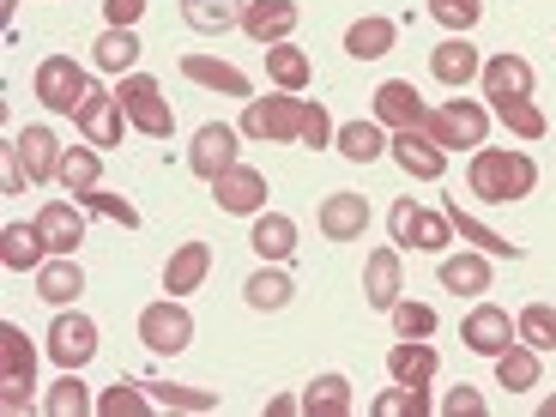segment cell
<instances>
[{
	"mask_svg": "<svg viewBox=\"0 0 556 417\" xmlns=\"http://www.w3.org/2000/svg\"><path fill=\"white\" fill-rule=\"evenodd\" d=\"M430 73L447 85V91H459V85H472L478 73H484V55H478L466 37H442V42L430 49Z\"/></svg>",
	"mask_w": 556,
	"mask_h": 417,
	"instance_id": "ffe728a7",
	"label": "cell"
},
{
	"mask_svg": "<svg viewBox=\"0 0 556 417\" xmlns=\"http://www.w3.org/2000/svg\"><path fill=\"white\" fill-rule=\"evenodd\" d=\"M61 146L49 127H25V134H13V157H18V169H25L30 181H55V169H61Z\"/></svg>",
	"mask_w": 556,
	"mask_h": 417,
	"instance_id": "d6986e66",
	"label": "cell"
},
{
	"mask_svg": "<svg viewBox=\"0 0 556 417\" xmlns=\"http://www.w3.org/2000/svg\"><path fill=\"white\" fill-rule=\"evenodd\" d=\"M42 412H49V417H85V412H91V393H85L79 369H61V381L42 393Z\"/></svg>",
	"mask_w": 556,
	"mask_h": 417,
	"instance_id": "b9f144b4",
	"label": "cell"
},
{
	"mask_svg": "<svg viewBox=\"0 0 556 417\" xmlns=\"http://www.w3.org/2000/svg\"><path fill=\"white\" fill-rule=\"evenodd\" d=\"M181 73H188L194 85H206V91H224V98H242V103L254 98L249 73H242V67H230V61H212V55H181Z\"/></svg>",
	"mask_w": 556,
	"mask_h": 417,
	"instance_id": "484cf974",
	"label": "cell"
},
{
	"mask_svg": "<svg viewBox=\"0 0 556 417\" xmlns=\"http://www.w3.org/2000/svg\"><path fill=\"white\" fill-rule=\"evenodd\" d=\"M515 327H520V339H527L532 351H556V308L551 303H527L515 315Z\"/></svg>",
	"mask_w": 556,
	"mask_h": 417,
	"instance_id": "ee69618b",
	"label": "cell"
},
{
	"mask_svg": "<svg viewBox=\"0 0 556 417\" xmlns=\"http://www.w3.org/2000/svg\"><path fill=\"white\" fill-rule=\"evenodd\" d=\"M242 13H249V0H181V18H188V30H200V37L242 30Z\"/></svg>",
	"mask_w": 556,
	"mask_h": 417,
	"instance_id": "f1b7e54d",
	"label": "cell"
},
{
	"mask_svg": "<svg viewBox=\"0 0 556 417\" xmlns=\"http://www.w3.org/2000/svg\"><path fill=\"white\" fill-rule=\"evenodd\" d=\"M393 42H400V25L381 18V13H369V18H357V25L345 30V55L351 61H381Z\"/></svg>",
	"mask_w": 556,
	"mask_h": 417,
	"instance_id": "4dcf8cb0",
	"label": "cell"
},
{
	"mask_svg": "<svg viewBox=\"0 0 556 417\" xmlns=\"http://www.w3.org/2000/svg\"><path fill=\"white\" fill-rule=\"evenodd\" d=\"M49 357L61 369H85V363L98 357V320L79 315V308H61L55 327H49Z\"/></svg>",
	"mask_w": 556,
	"mask_h": 417,
	"instance_id": "9c48e42d",
	"label": "cell"
},
{
	"mask_svg": "<svg viewBox=\"0 0 556 417\" xmlns=\"http://www.w3.org/2000/svg\"><path fill=\"white\" fill-rule=\"evenodd\" d=\"M459 339H466V351H472V357H490V363H496L502 351H508V345L520 339V327L508 320V308H496V303H478L472 315L459 320Z\"/></svg>",
	"mask_w": 556,
	"mask_h": 417,
	"instance_id": "30bf717a",
	"label": "cell"
},
{
	"mask_svg": "<svg viewBox=\"0 0 556 417\" xmlns=\"http://www.w3.org/2000/svg\"><path fill=\"white\" fill-rule=\"evenodd\" d=\"M55 181L67 188L73 200H85L91 188H103V152H98V146H67V152H61Z\"/></svg>",
	"mask_w": 556,
	"mask_h": 417,
	"instance_id": "f546056e",
	"label": "cell"
},
{
	"mask_svg": "<svg viewBox=\"0 0 556 417\" xmlns=\"http://www.w3.org/2000/svg\"><path fill=\"white\" fill-rule=\"evenodd\" d=\"M30 388H37V381H7V393H0V405H7V412H25Z\"/></svg>",
	"mask_w": 556,
	"mask_h": 417,
	"instance_id": "f5cc1de1",
	"label": "cell"
},
{
	"mask_svg": "<svg viewBox=\"0 0 556 417\" xmlns=\"http://www.w3.org/2000/svg\"><path fill=\"white\" fill-rule=\"evenodd\" d=\"M91 61H98L103 73H134V61H139V37H134V30H122V25H110L98 42H91Z\"/></svg>",
	"mask_w": 556,
	"mask_h": 417,
	"instance_id": "f35d334b",
	"label": "cell"
},
{
	"mask_svg": "<svg viewBox=\"0 0 556 417\" xmlns=\"http://www.w3.org/2000/svg\"><path fill=\"white\" fill-rule=\"evenodd\" d=\"M73 122H79L85 146H98V152L122 146V134L134 127V122H127V110H122V98H115V91H98V85H91V98H85V110L73 115Z\"/></svg>",
	"mask_w": 556,
	"mask_h": 417,
	"instance_id": "8fae6325",
	"label": "cell"
},
{
	"mask_svg": "<svg viewBox=\"0 0 556 417\" xmlns=\"http://www.w3.org/2000/svg\"><path fill=\"white\" fill-rule=\"evenodd\" d=\"M333 146L351 157V164H376V157L388 152V134H381V122H345L333 134Z\"/></svg>",
	"mask_w": 556,
	"mask_h": 417,
	"instance_id": "74e56055",
	"label": "cell"
},
{
	"mask_svg": "<svg viewBox=\"0 0 556 417\" xmlns=\"http://www.w3.org/2000/svg\"><path fill=\"white\" fill-rule=\"evenodd\" d=\"M79 291H85L79 254H49V261L37 266V296L49 308H73V303H79Z\"/></svg>",
	"mask_w": 556,
	"mask_h": 417,
	"instance_id": "e0dca14e",
	"label": "cell"
},
{
	"mask_svg": "<svg viewBox=\"0 0 556 417\" xmlns=\"http://www.w3.org/2000/svg\"><path fill=\"white\" fill-rule=\"evenodd\" d=\"M430 13L447 25V37H466L484 18V0H430Z\"/></svg>",
	"mask_w": 556,
	"mask_h": 417,
	"instance_id": "7dc6e473",
	"label": "cell"
},
{
	"mask_svg": "<svg viewBox=\"0 0 556 417\" xmlns=\"http://www.w3.org/2000/svg\"><path fill=\"white\" fill-rule=\"evenodd\" d=\"M447 224H454L459 237L472 242L478 254H490V261H502V254H508V261H520V242H508V237H496V230H490V224H478L472 212H459V200L454 206H447Z\"/></svg>",
	"mask_w": 556,
	"mask_h": 417,
	"instance_id": "d590c367",
	"label": "cell"
},
{
	"mask_svg": "<svg viewBox=\"0 0 556 417\" xmlns=\"http://www.w3.org/2000/svg\"><path fill=\"white\" fill-rule=\"evenodd\" d=\"M351 412V381L345 376H315L303 388V417H345Z\"/></svg>",
	"mask_w": 556,
	"mask_h": 417,
	"instance_id": "8d00e7d4",
	"label": "cell"
},
{
	"mask_svg": "<svg viewBox=\"0 0 556 417\" xmlns=\"http://www.w3.org/2000/svg\"><path fill=\"white\" fill-rule=\"evenodd\" d=\"M30 91H37V103L49 115H79L85 98H91V79H85V67L73 55H49V61H37Z\"/></svg>",
	"mask_w": 556,
	"mask_h": 417,
	"instance_id": "5b68a950",
	"label": "cell"
},
{
	"mask_svg": "<svg viewBox=\"0 0 556 417\" xmlns=\"http://www.w3.org/2000/svg\"><path fill=\"white\" fill-rule=\"evenodd\" d=\"M496 388H508V393L539 388V351H532L527 339H515V345L496 357Z\"/></svg>",
	"mask_w": 556,
	"mask_h": 417,
	"instance_id": "e575fe53",
	"label": "cell"
},
{
	"mask_svg": "<svg viewBox=\"0 0 556 417\" xmlns=\"http://www.w3.org/2000/svg\"><path fill=\"white\" fill-rule=\"evenodd\" d=\"M146 393L157 400V412H218L212 388H181V381H146Z\"/></svg>",
	"mask_w": 556,
	"mask_h": 417,
	"instance_id": "ab89813d",
	"label": "cell"
},
{
	"mask_svg": "<svg viewBox=\"0 0 556 417\" xmlns=\"http://www.w3.org/2000/svg\"><path fill=\"white\" fill-rule=\"evenodd\" d=\"M435 369H442V357H435L430 339H400V345L388 351V376L400 381V388H430Z\"/></svg>",
	"mask_w": 556,
	"mask_h": 417,
	"instance_id": "44dd1931",
	"label": "cell"
},
{
	"mask_svg": "<svg viewBox=\"0 0 556 417\" xmlns=\"http://www.w3.org/2000/svg\"><path fill=\"white\" fill-rule=\"evenodd\" d=\"M388 157L405 169V176H417V181H442L447 176V152L424 134V127H400V134L388 139Z\"/></svg>",
	"mask_w": 556,
	"mask_h": 417,
	"instance_id": "7c38bea8",
	"label": "cell"
},
{
	"mask_svg": "<svg viewBox=\"0 0 556 417\" xmlns=\"http://www.w3.org/2000/svg\"><path fill=\"white\" fill-rule=\"evenodd\" d=\"M466 188H472L484 206H515L539 188V164L515 146H478L472 164H466Z\"/></svg>",
	"mask_w": 556,
	"mask_h": 417,
	"instance_id": "6da1fadb",
	"label": "cell"
},
{
	"mask_svg": "<svg viewBox=\"0 0 556 417\" xmlns=\"http://www.w3.org/2000/svg\"><path fill=\"white\" fill-rule=\"evenodd\" d=\"M266 176L254 164H237L224 169L218 181H212V200H218V212H230V218H254V212H266Z\"/></svg>",
	"mask_w": 556,
	"mask_h": 417,
	"instance_id": "4fadbf2b",
	"label": "cell"
},
{
	"mask_svg": "<svg viewBox=\"0 0 556 417\" xmlns=\"http://www.w3.org/2000/svg\"><path fill=\"white\" fill-rule=\"evenodd\" d=\"M37 230L49 242V254H79L85 242V218H79V200H49L37 212Z\"/></svg>",
	"mask_w": 556,
	"mask_h": 417,
	"instance_id": "603a6c76",
	"label": "cell"
},
{
	"mask_svg": "<svg viewBox=\"0 0 556 417\" xmlns=\"http://www.w3.org/2000/svg\"><path fill=\"white\" fill-rule=\"evenodd\" d=\"M478 85H484V98L496 103V98H532V61L527 55H490L484 61V73H478Z\"/></svg>",
	"mask_w": 556,
	"mask_h": 417,
	"instance_id": "7402d4cb",
	"label": "cell"
},
{
	"mask_svg": "<svg viewBox=\"0 0 556 417\" xmlns=\"http://www.w3.org/2000/svg\"><path fill=\"white\" fill-rule=\"evenodd\" d=\"M303 103L296 91H278V98H249L242 110V139H261V146H296L303 134Z\"/></svg>",
	"mask_w": 556,
	"mask_h": 417,
	"instance_id": "3957f363",
	"label": "cell"
},
{
	"mask_svg": "<svg viewBox=\"0 0 556 417\" xmlns=\"http://www.w3.org/2000/svg\"><path fill=\"white\" fill-rule=\"evenodd\" d=\"M0 261H7V273H37V266L49 261V242H42L37 218H30V224H7V230H0Z\"/></svg>",
	"mask_w": 556,
	"mask_h": 417,
	"instance_id": "83f0119b",
	"label": "cell"
},
{
	"mask_svg": "<svg viewBox=\"0 0 556 417\" xmlns=\"http://www.w3.org/2000/svg\"><path fill=\"white\" fill-rule=\"evenodd\" d=\"M7 13H13V0H7Z\"/></svg>",
	"mask_w": 556,
	"mask_h": 417,
	"instance_id": "11a10c76",
	"label": "cell"
},
{
	"mask_svg": "<svg viewBox=\"0 0 556 417\" xmlns=\"http://www.w3.org/2000/svg\"><path fill=\"white\" fill-rule=\"evenodd\" d=\"M400 291H405L400 249H376L369 261H363V296H369V308H381V315H388V308L400 303Z\"/></svg>",
	"mask_w": 556,
	"mask_h": 417,
	"instance_id": "ac0fdd59",
	"label": "cell"
},
{
	"mask_svg": "<svg viewBox=\"0 0 556 417\" xmlns=\"http://www.w3.org/2000/svg\"><path fill=\"white\" fill-rule=\"evenodd\" d=\"M424 134H430L442 152H478V146H484V134H490V110L478 98H447L442 110H430Z\"/></svg>",
	"mask_w": 556,
	"mask_h": 417,
	"instance_id": "7a4b0ae2",
	"label": "cell"
},
{
	"mask_svg": "<svg viewBox=\"0 0 556 417\" xmlns=\"http://www.w3.org/2000/svg\"><path fill=\"white\" fill-rule=\"evenodd\" d=\"M139 339H146V351H157V357L188 351V339H194V315H188V303H181V296L146 303L139 308Z\"/></svg>",
	"mask_w": 556,
	"mask_h": 417,
	"instance_id": "52a82bcc",
	"label": "cell"
},
{
	"mask_svg": "<svg viewBox=\"0 0 556 417\" xmlns=\"http://www.w3.org/2000/svg\"><path fill=\"white\" fill-rule=\"evenodd\" d=\"M369 412H376V417H424V412H430V388H400V381H393L388 393H376Z\"/></svg>",
	"mask_w": 556,
	"mask_h": 417,
	"instance_id": "f6af8a7d",
	"label": "cell"
},
{
	"mask_svg": "<svg viewBox=\"0 0 556 417\" xmlns=\"http://www.w3.org/2000/svg\"><path fill=\"white\" fill-rule=\"evenodd\" d=\"M261 55H266V79H273L278 91H303L308 73H315V67H308V55L296 49V42H273V49H261Z\"/></svg>",
	"mask_w": 556,
	"mask_h": 417,
	"instance_id": "836d02e7",
	"label": "cell"
},
{
	"mask_svg": "<svg viewBox=\"0 0 556 417\" xmlns=\"http://www.w3.org/2000/svg\"><path fill=\"white\" fill-rule=\"evenodd\" d=\"M333 115H327V103H303V134H296V146H308V152H320V146H333Z\"/></svg>",
	"mask_w": 556,
	"mask_h": 417,
	"instance_id": "c3c4849f",
	"label": "cell"
},
{
	"mask_svg": "<svg viewBox=\"0 0 556 417\" xmlns=\"http://www.w3.org/2000/svg\"><path fill=\"white\" fill-rule=\"evenodd\" d=\"M490 115H496V122H508V134H520V139H544V110L532 98H496L490 103Z\"/></svg>",
	"mask_w": 556,
	"mask_h": 417,
	"instance_id": "60d3db41",
	"label": "cell"
},
{
	"mask_svg": "<svg viewBox=\"0 0 556 417\" xmlns=\"http://www.w3.org/2000/svg\"><path fill=\"white\" fill-rule=\"evenodd\" d=\"M79 206H91V212H103V218H115V224H122V230H139V212L127 206L122 194H103V188H91V194H85Z\"/></svg>",
	"mask_w": 556,
	"mask_h": 417,
	"instance_id": "681fc988",
	"label": "cell"
},
{
	"mask_svg": "<svg viewBox=\"0 0 556 417\" xmlns=\"http://www.w3.org/2000/svg\"><path fill=\"white\" fill-rule=\"evenodd\" d=\"M388 230H393V249H417V254H442L454 242L447 212H430V206H417V200H393Z\"/></svg>",
	"mask_w": 556,
	"mask_h": 417,
	"instance_id": "8992f818",
	"label": "cell"
},
{
	"mask_svg": "<svg viewBox=\"0 0 556 417\" xmlns=\"http://www.w3.org/2000/svg\"><path fill=\"white\" fill-rule=\"evenodd\" d=\"M249 249L261 254V261H291L296 254V218L291 212H254Z\"/></svg>",
	"mask_w": 556,
	"mask_h": 417,
	"instance_id": "d4e9b609",
	"label": "cell"
},
{
	"mask_svg": "<svg viewBox=\"0 0 556 417\" xmlns=\"http://www.w3.org/2000/svg\"><path fill=\"white\" fill-rule=\"evenodd\" d=\"M442 291H454V296H484L490 291V254H447L442 261Z\"/></svg>",
	"mask_w": 556,
	"mask_h": 417,
	"instance_id": "1f68e13d",
	"label": "cell"
},
{
	"mask_svg": "<svg viewBox=\"0 0 556 417\" xmlns=\"http://www.w3.org/2000/svg\"><path fill=\"white\" fill-rule=\"evenodd\" d=\"M98 412L103 417H146V412H157V400L146 393V381H115V388H103Z\"/></svg>",
	"mask_w": 556,
	"mask_h": 417,
	"instance_id": "7bdbcfd3",
	"label": "cell"
},
{
	"mask_svg": "<svg viewBox=\"0 0 556 417\" xmlns=\"http://www.w3.org/2000/svg\"><path fill=\"white\" fill-rule=\"evenodd\" d=\"M315 224L327 242H363V230H369V200L351 194V188H333V194L315 206Z\"/></svg>",
	"mask_w": 556,
	"mask_h": 417,
	"instance_id": "5bb4252c",
	"label": "cell"
},
{
	"mask_svg": "<svg viewBox=\"0 0 556 417\" xmlns=\"http://www.w3.org/2000/svg\"><path fill=\"white\" fill-rule=\"evenodd\" d=\"M376 122L381 127H424L430 122V103L417 98V85L412 79H388V85H376Z\"/></svg>",
	"mask_w": 556,
	"mask_h": 417,
	"instance_id": "2e32d148",
	"label": "cell"
},
{
	"mask_svg": "<svg viewBox=\"0 0 556 417\" xmlns=\"http://www.w3.org/2000/svg\"><path fill=\"white\" fill-rule=\"evenodd\" d=\"M206 273H212V249H206V242H181V249L164 261V291L169 296H188V291L206 285Z\"/></svg>",
	"mask_w": 556,
	"mask_h": 417,
	"instance_id": "4316f807",
	"label": "cell"
},
{
	"mask_svg": "<svg viewBox=\"0 0 556 417\" xmlns=\"http://www.w3.org/2000/svg\"><path fill=\"white\" fill-rule=\"evenodd\" d=\"M442 412H447V417H484V393L459 381V388H447V393H442Z\"/></svg>",
	"mask_w": 556,
	"mask_h": 417,
	"instance_id": "f907efd6",
	"label": "cell"
},
{
	"mask_svg": "<svg viewBox=\"0 0 556 417\" xmlns=\"http://www.w3.org/2000/svg\"><path fill=\"white\" fill-rule=\"evenodd\" d=\"M388 315H393V333H400V339H430L435 333V308L430 303H405V296H400Z\"/></svg>",
	"mask_w": 556,
	"mask_h": 417,
	"instance_id": "bcb514c9",
	"label": "cell"
},
{
	"mask_svg": "<svg viewBox=\"0 0 556 417\" xmlns=\"http://www.w3.org/2000/svg\"><path fill=\"white\" fill-rule=\"evenodd\" d=\"M539 412H544V417H556V393H551V400H544V405H539Z\"/></svg>",
	"mask_w": 556,
	"mask_h": 417,
	"instance_id": "db71d44e",
	"label": "cell"
},
{
	"mask_svg": "<svg viewBox=\"0 0 556 417\" xmlns=\"http://www.w3.org/2000/svg\"><path fill=\"white\" fill-rule=\"evenodd\" d=\"M296 18H303L296 0H249V13H242V37L261 42V49H273V42H291Z\"/></svg>",
	"mask_w": 556,
	"mask_h": 417,
	"instance_id": "9a60e30c",
	"label": "cell"
},
{
	"mask_svg": "<svg viewBox=\"0 0 556 417\" xmlns=\"http://www.w3.org/2000/svg\"><path fill=\"white\" fill-rule=\"evenodd\" d=\"M0 381H37V345L25 339V327H0Z\"/></svg>",
	"mask_w": 556,
	"mask_h": 417,
	"instance_id": "d6a6232c",
	"label": "cell"
},
{
	"mask_svg": "<svg viewBox=\"0 0 556 417\" xmlns=\"http://www.w3.org/2000/svg\"><path fill=\"white\" fill-rule=\"evenodd\" d=\"M242 164V127L230 122H206L194 134V146H188V169H194L200 181H218L224 169Z\"/></svg>",
	"mask_w": 556,
	"mask_h": 417,
	"instance_id": "ba28073f",
	"label": "cell"
},
{
	"mask_svg": "<svg viewBox=\"0 0 556 417\" xmlns=\"http://www.w3.org/2000/svg\"><path fill=\"white\" fill-rule=\"evenodd\" d=\"M139 13H146V0H103V18H110V25H122V30H134Z\"/></svg>",
	"mask_w": 556,
	"mask_h": 417,
	"instance_id": "816d5d0a",
	"label": "cell"
},
{
	"mask_svg": "<svg viewBox=\"0 0 556 417\" xmlns=\"http://www.w3.org/2000/svg\"><path fill=\"white\" fill-rule=\"evenodd\" d=\"M115 98H122L134 134H146V139H169V134H176V110H169L164 85H157L152 73H122V91H115Z\"/></svg>",
	"mask_w": 556,
	"mask_h": 417,
	"instance_id": "277c9868",
	"label": "cell"
},
{
	"mask_svg": "<svg viewBox=\"0 0 556 417\" xmlns=\"http://www.w3.org/2000/svg\"><path fill=\"white\" fill-rule=\"evenodd\" d=\"M242 296H249V308H261V315H278V308H291L296 285H291V273H285V261H261V273H249V285H242Z\"/></svg>",
	"mask_w": 556,
	"mask_h": 417,
	"instance_id": "cb8c5ba5",
	"label": "cell"
}]
</instances>
